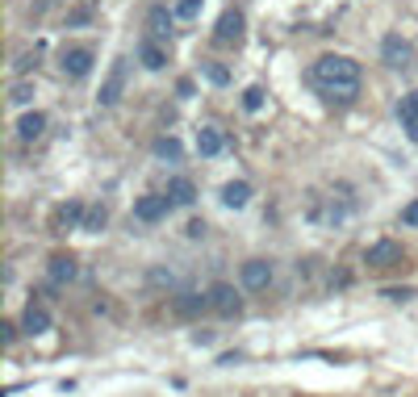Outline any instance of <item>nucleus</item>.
Here are the masks:
<instances>
[{
  "mask_svg": "<svg viewBox=\"0 0 418 397\" xmlns=\"http://www.w3.org/2000/svg\"><path fill=\"white\" fill-rule=\"evenodd\" d=\"M139 59H142V67H146V71H163V67H168V54H163V46H159V42H142L139 46Z\"/></svg>",
  "mask_w": 418,
  "mask_h": 397,
  "instance_id": "aec40b11",
  "label": "nucleus"
},
{
  "mask_svg": "<svg viewBox=\"0 0 418 397\" xmlns=\"http://www.w3.org/2000/svg\"><path fill=\"white\" fill-rule=\"evenodd\" d=\"M88 71H93V50H88V46H71V50H63V76L84 80Z\"/></svg>",
  "mask_w": 418,
  "mask_h": 397,
  "instance_id": "6e6552de",
  "label": "nucleus"
},
{
  "mask_svg": "<svg viewBox=\"0 0 418 397\" xmlns=\"http://www.w3.org/2000/svg\"><path fill=\"white\" fill-rule=\"evenodd\" d=\"M314 84L335 100H352L360 92V63H352L347 54H323L314 63Z\"/></svg>",
  "mask_w": 418,
  "mask_h": 397,
  "instance_id": "f257e3e1",
  "label": "nucleus"
},
{
  "mask_svg": "<svg viewBox=\"0 0 418 397\" xmlns=\"http://www.w3.org/2000/svg\"><path fill=\"white\" fill-rule=\"evenodd\" d=\"M402 221H406V226H418V201H410V205L402 209Z\"/></svg>",
  "mask_w": 418,
  "mask_h": 397,
  "instance_id": "cd10ccee",
  "label": "nucleus"
},
{
  "mask_svg": "<svg viewBox=\"0 0 418 397\" xmlns=\"http://www.w3.org/2000/svg\"><path fill=\"white\" fill-rule=\"evenodd\" d=\"M84 205L80 201H67V205H59V214H54V226L59 230H76V226H84Z\"/></svg>",
  "mask_w": 418,
  "mask_h": 397,
  "instance_id": "dca6fc26",
  "label": "nucleus"
},
{
  "mask_svg": "<svg viewBox=\"0 0 418 397\" xmlns=\"http://www.w3.org/2000/svg\"><path fill=\"white\" fill-rule=\"evenodd\" d=\"M201 4H205V0H176V17H180V21H192V17L201 13Z\"/></svg>",
  "mask_w": 418,
  "mask_h": 397,
  "instance_id": "393cba45",
  "label": "nucleus"
},
{
  "mask_svg": "<svg viewBox=\"0 0 418 397\" xmlns=\"http://www.w3.org/2000/svg\"><path fill=\"white\" fill-rule=\"evenodd\" d=\"M21 330H25V335H47L50 330V309L38 306V301H30L25 313H21Z\"/></svg>",
  "mask_w": 418,
  "mask_h": 397,
  "instance_id": "9d476101",
  "label": "nucleus"
},
{
  "mask_svg": "<svg viewBox=\"0 0 418 397\" xmlns=\"http://www.w3.org/2000/svg\"><path fill=\"white\" fill-rule=\"evenodd\" d=\"M205 80L222 88V84H231V67H222V63H205Z\"/></svg>",
  "mask_w": 418,
  "mask_h": 397,
  "instance_id": "5701e85b",
  "label": "nucleus"
},
{
  "mask_svg": "<svg viewBox=\"0 0 418 397\" xmlns=\"http://www.w3.org/2000/svg\"><path fill=\"white\" fill-rule=\"evenodd\" d=\"M42 130H47V113H25V117L17 122V138H21V142L42 138Z\"/></svg>",
  "mask_w": 418,
  "mask_h": 397,
  "instance_id": "a211bd4d",
  "label": "nucleus"
},
{
  "mask_svg": "<svg viewBox=\"0 0 418 397\" xmlns=\"http://www.w3.org/2000/svg\"><path fill=\"white\" fill-rule=\"evenodd\" d=\"M214 38H218L222 46H238V42H243V13H238V8H226V13L218 17Z\"/></svg>",
  "mask_w": 418,
  "mask_h": 397,
  "instance_id": "1a4fd4ad",
  "label": "nucleus"
},
{
  "mask_svg": "<svg viewBox=\"0 0 418 397\" xmlns=\"http://www.w3.org/2000/svg\"><path fill=\"white\" fill-rule=\"evenodd\" d=\"M13 339H17V326H13V322H0V343L13 347Z\"/></svg>",
  "mask_w": 418,
  "mask_h": 397,
  "instance_id": "a878e982",
  "label": "nucleus"
},
{
  "mask_svg": "<svg viewBox=\"0 0 418 397\" xmlns=\"http://www.w3.org/2000/svg\"><path fill=\"white\" fill-rule=\"evenodd\" d=\"M381 54H385V63H389V67H397V71L414 67V46L406 42L402 34H389V38L381 42Z\"/></svg>",
  "mask_w": 418,
  "mask_h": 397,
  "instance_id": "20e7f679",
  "label": "nucleus"
},
{
  "mask_svg": "<svg viewBox=\"0 0 418 397\" xmlns=\"http://www.w3.org/2000/svg\"><path fill=\"white\" fill-rule=\"evenodd\" d=\"M209 309H214V313H222V318H238L243 297L234 293V284L218 280V284H209Z\"/></svg>",
  "mask_w": 418,
  "mask_h": 397,
  "instance_id": "7ed1b4c3",
  "label": "nucleus"
},
{
  "mask_svg": "<svg viewBox=\"0 0 418 397\" xmlns=\"http://www.w3.org/2000/svg\"><path fill=\"white\" fill-rule=\"evenodd\" d=\"M272 260H247L243 264V289H251V293H264L268 284H272Z\"/></svg>",
  "mask_w": 418,
  "mask_h": 397,
  "instance_id": "39448f33",
  "label": "nucleus"
},
{
  "mask_svg": "<svg viewBox=\"0 0 418 397\" xmlns=\"http://www.w3.org/2000/svg\"><path fill=\"white\" fill-rule=\"evenodd\" d=\"M397 117H402V126H406V134H410V138L418 142V88L402 96V105H397Z\"/></svg>",
  "mask_w": 418,
  "mask_h": 397,
  "instance_id": "9b49d317",
  "label": "nucleus"
},
{
  "mask_svg": "<svg viewBox=\"0 0 418 397\" xmlns=\"http://www.w3.org/2000/svg\"><path fill=\"white\" fill-rule=\"evenodd\" d=\"M168 201H172V205H192V201H197V184L188 176H172L168 180Z\"/></svg>",
  "mask_w": 418,
  "mask_h": 397,
  "instance_id": "f8f14e48",
  "label": "nucleus"
},
{
  "mask_svg": "<svg viewBox=\"0 0 418 397\" xmlns=\"http://www.w3.org/2000/svg\"><path fill=\"white\" fill-rule=\"evenodd\" d=\"M243 109H247V113H255V109H264V88H255V84H251V88L243 92Z\"/></svg>",
  "mask_w": 418,
  "mask_h": 397,
  "instance_id": "b1692460",
  "label": "nucleus"
},
{
  "mask_svg": "<svg viewBox=\"0 0 418 397\" xmlns=\"http://www.w3.org/2000/svg\"><path fill=\"white\" fill-rule=\"evenodd\" d=\"M122 88H126V59H113V67H109V76L100 84V105H117Z\"/></svg>",
  "mask_w": 418,
  "mask_h": 397,
  "instance_id": "0eeeda50",
  "label": "nucleus"
},
{
  "mask_svg": "<svg viewBox=\"0 0 418 397\" xmlns=\"http://www.w3.org/2000/svg\"><path fill=\"white\" fill-rule=\"evenodd\" d=\"M76 276H80V267H76L71 255H54L50 260V284H71Z\"/></svg>",
  "mask_w": 418,
  "mask_h": 397,
  "instance_id": "4468645a",
  "label": "nucleus"
},
{
  "mask_svg": "<svg viewBox=\"0 0 418 397\" xmlns=\"http://www.w3.org/2000/svg\"><path fill=\"white\" fill-rule=\"evenodd\" d=\"M222 146H226L222 130H214V126H201V130H197V151H201L205 159H214V155H218Z\"/></svg>",
  "mask_w": 418,
  "mask_h": 397,
  "instance_id": "ddd939ff",
  "label": "nucleus"
},
{
  "mask_svg": "<svg viewBox=\"0 0 418 397\" xmlns=\"http://www.w3.org/2000/svg\"><path fill=\"white\" fill-rule=\"evenodd\" d=\"M105 221H109V209H105V205H93V209L84 214V226H80V230H93V234H96Z\"/></svg>",
  "mask_w": 418,
  "mask_h": 397,
  "instance_id": "4be33fe9",
  "label": "nucleus"
},
{
  "mask_svg": "<svg viewBox=\"0 0 418 397\" xmlns=\"http://www.w3.org/2000/svg\"><path fill=\"white\" fill-rule=\"evenodd\" d=\"M172 21H176V13H168L163 4H155V8L146 13V25H151L155 38H168V34H172Z\"/></svg>",
  "mask_w": 418,
  "mask_h": 397,
  "instance_id": "f3484780",
  "label": "nucleus"
},
{
  "mask_svg": "<svg viewBox=\"0 0 418 397\" xmlns=\"http://www.w3.org/2000/svg\"><path fill=\"white\" fill-rule=\"evenodd\" d=\"M30 96H34V88H30V84H17V88H13V105H25Z\"/></svg>",
  "mask_w": 418,
  "mask_h": 397,
  "instance_id": "bb28decb",
  "label": "nucleus"
},
{
  "mask_svg": "<svg viewBox=\"0 0 418 397\" xmlns=\"http://www.w3.org/2000/svg\"><path fill=\"white\" fill-rule=\"evenodd\" d=\"M205 230H209V226H205V221H197V218L188 221V234H192V238H201V234H205Z\"/></svg>",
  "mask_w": 418,
  "mask_h": 397,
  "instance_id": "c85d7f7f",
  "label": "nucleus"
},
{
  "mask_svg": "<svg viewBox=\"0 0 418 397\" xmlns=\"http://www.w3.org/2000/svg\"><path fill=\"white\" fill-rule=\"evenodd\" d=\"M247 201H251V184H247V180H231V184H222V205L243 209Z\"/></svg>",
  "mask_w": 418,
  "mask_h": 397,
  "instance_id": "2eb2a0df",
  "label": "nucleus"
},
{
  "mask_svg": "<svg viewBox=\"0 0 418 397\" xmlns=\"http://www.w3.org/2000/svg\"><path fill=\"white\" fill-rule=\"evenodd\" d=\"M168 209H172L168 192H151V197H139V201H134V218L139 221H163Z\"/></svg>",
  "mask_w": 418,
  "mask_h": 397,
  "instance_id": "423d86ee",
  "label": "nucleus"
},
{
  "mask_svg": "<svg viewBox=\"0 0 418 397\" xmlns=\"http://www.w3.org/2000/svg\"><path fill=\"white\" fill-rule=\"evenodd\" d=\"M402 260H406V251H402V243H393V238H381V243H372L368 251H364V264L376 267V272L397 267Z\"/></svg>",
  "mask_w": 418,
  "mask_h": 397,
  "instance_id": "f03ea898",
  "label": "nucleus"
},
{
  "mask_svg": "<svg viewBox=\"0 0 418 397\" xmlns=\"http://www.w3.org/2000/svg\"><path fill=\"white\" fill-rule=\"evenodd\" d=\"M155 155H159V159H180L185 146H180L176 138H159V142H155Z\"/></svg>",
  "mask_w": 418,
  "mask_h": 397,
  "instance_id": "412c9836",
  "label": "nucleus"
},
{
  "mask_svg": "<svg viewBox=\"0 0 418 397\" xmlns=\"http://www.w3.org/2000/svg\"><path fill=\"white\" fill-rule=\"evenodd\" d=\"M172 306H176V313H185V318H192V313H205V309H209V293H180Z\"/></svg>",
  "mask_w": 418,
  "mask_h": 397,
  "instance_id": "6ab92c4d",
  "label": "nucleus"
}]
</instances>
